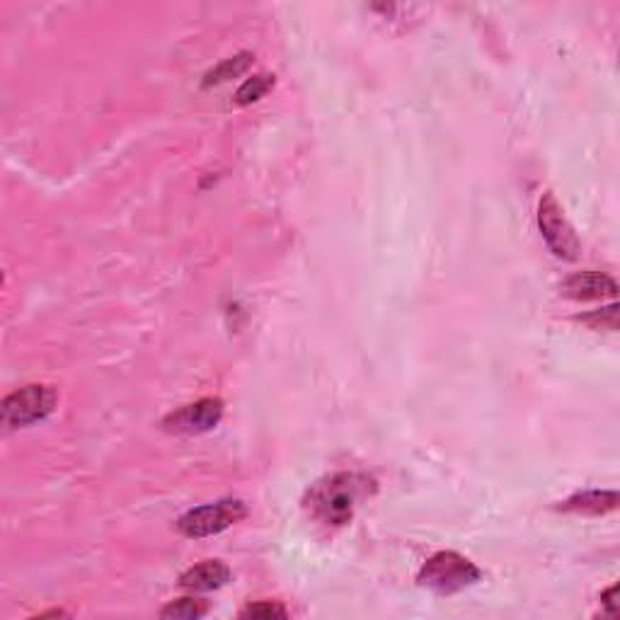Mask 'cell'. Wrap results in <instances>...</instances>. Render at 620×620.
<instances>
[{"label":"cell","mask_w":620,"mask_h":620,"mask_svg":"<svg viewBox=\"0 0 620 620\" xmlns=\"http://www.w3.org/2000/svg\"><path fill=\"white\" fill-rule=\"evenodd\" d=\"M616 294L618 284L604 272H579L562 284V296L574 301H604V298H616Z\"/></svg>","instance_id":"obj_7"},{"label":"cell","mask_w":620,"mask_h":620,"mask_svg":"<svg viewBox=\"0 0 620 620\" xmlns=\"http://www.w3.org/2000/svg\"><path fill=\"white\" fill-rule=\"evenodd\" d=\"M252 66V54L243 51V54H235L231 59L221 61L216 68H211L209 73L204 76V88H211V85H221L228 83V80L243 76L245 71Z\"/></svg>","instance_id":"obj_10"},{"label":"cell","mask_w":620,"mask_h":620,"mask_svg":"<svg viewBox=\"0 0 620 620\" xmlns=\"http://www.w3.org/2000/svg\"><path fill=\"white\" fill-rule=\"evenodd\" d=\"M223 417V403L218 398H204L185 405L182 410L165 417L163 427L177 434H204L211 432Z\"/></svg>","instance_id":"obj_6"},{"label":"cell","mask_w":620,"mask_h":620,"mask_svg":"<svg viewBox=\"0 0 620 620\" xmlns=\"http://www.w3.org/2000/svg\"><path fill=\"white\" fill-rule=\"evenodd\" d=\"M373 482L357 473H335L318 480L308 492V509L320 524L344 526L354 516V507L361 497L373 490Z\"/></svg>","instance_id":"obj_1"},{"label":"cell","mask_w":620,"mask_h":620,"mask_svg":"<svg viewBox=\"0 0 620 620\" xmlns=\"http://www.w3.org/2000/svg\"><path fill=\"white\" fill-rule=\"evenodd\" d=\"M209 606L199 599H180V601H172L160 611L163 618H177V620H197L206 616Z\"/></svg>","instance_id":"obj_12"},{"label":"cell","mask_w":620,"mask_h":620,"mask_svg":"<svg viewBox=\"0 0 620 620\" xmlns=\"http://www.w3.org/2000/svg\"><path fill=\"white\" fill-rule=\"evenodd\" d=\"M618 507V492L613 490H591L582 492V495H574L567 499V502L560 504L562 512H574V514H591V516H601L613 512Z\"/></svg>","instance_id":"obj_9"},{"label":"cell","mask_w":620,"mask_h":620,"mask_svg":"<svg viewBox=\"0 0 620 620\" xmlns=\"http://www.w3.org/2000/svg\"><path fill=\"white\" fill-rule=\"evenodd\" d=\"M480 579V570L463 555L446 550V553H436L434 558L427 560V565L419 572V584L427 589L436 591V594H456L470 584Z\"/></svg>","instance_id":"obj_2"},{"label":"cell","mask_w":620,"mask_h":620,"mask_svg":"<svg viewBox=\"0 0 620 620\" xmlns=\"http://www.w3.org/2000/svg\"><path fill=\"white\" fill-rule=\"evenodd\" d=\"M616 591H618V587H611L604 594V604L611 608V616H616V601H613V596H616Z\"/></svg>","instance_id":"obj_14"},{"label":"cell","mask_w":620,"mask_h":620,"mask_svg":"<svg viewBox=\"0 0 620 620\" xmlns=\"http://www.w3.org/2000/svg\"><path fill=\"white\" fill-rule=\"evenodd\" d=\"M56 390L51 386H25L0 405V419L5 429H22L47 419L56 407Z\"/></svg>","instance_id":"obj_3"},{"label":"cell","mask_w":620,"mask_h":620,"mask_svg":"<svg viewBox=\"0 0 620 620\" xmlns=\"http://www.w3.org/2000/svg\"><path fill=\"white\" fill-rule=\"evenodd\" d=\"M272 85L274 76H269V73H257V76L248 78L243 85H240L238 93H235V102H238V105H252V102L262 100V97L272 90Z\"/></svg>","instance_id":"obj_11"},{"label":"cell","mask_w":620,"mask_h":620,"mask_svg":"<svg viewBox=\"0 0 620 620\" xmlns=\"http://www.w3.org/2000/svg\"><path fill=\"white\" fill-rule=\"evenodd\" d=\"M231 579V570L218 560H206L202 565H194L180 577V584L189 591H214L221 589Z\"/></svg>","instance_id":"obj_8"},{"label":"cell","mask_w":620,"mask_h":620,"mask_svg":"<svg viewBox=\"0 0 620 620\" xmlns=\"http://www.w3.org/2000/svg\"><path fill=\"white\" fill-rule=\"evenodd\" d=\"M243 618H286L289 611L284 606L277 604V601H260V604H250L248 608H243L240 613Z\"/></svg>","instance_id":"obj_13"},{"label":"cell","mask_w":620,"mask_h":620,"mask_svg":"<svg viewBox=\"0 0 620 620\" xmlns=\"http://www.w3.org/2000/svg\"><path fill=\"white\" fill-rule=\"evenodd\" d=\"M538 228H541L545 243H548V248L555 255L562 257V260H577L582 245H579L577 233H574L570 221H567L558 199L550 192H545L541 204H538Z\"/></svg>","instance_id":"obj_5"},{"label":"cell","mask_w":620,"mask_h":620,"mask_svg":"<svg viewBox=\"0 0 620 620\" xmlns=\"http://www.w3.org/2000/svg\"><path fill=\"white\" fill-rule=\"evenodd\" d=\"M248 509L240 499H221L216 504H204V507L192 509L177 521V528L185 533L187 538H206L216 536V533L226 531L240 519H245Z\"/></svg>","instance_id":"obj_4"}]
</instances>
